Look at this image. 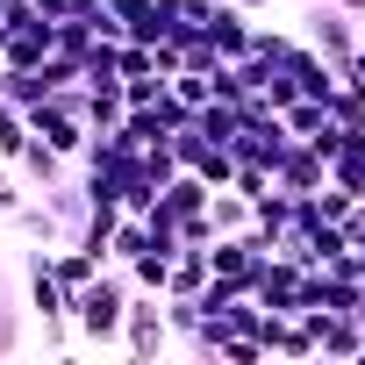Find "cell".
<instances>
[{
	"instance_id": "obj_1",
	"label": "cell",
	"mask_w": 365,
	"mask_h": 365,
	"mask_svg": "<svg viewBox=\"0 0 365 365\" xmlns=\"http://www.w3.org/2000/svg\"><path fill=\"white\" fill-rule=\"evenodd\" d=\"M122 308H129V272H122V265H101V272L72 294V336L93 344V351H115Z\"/></svg>"
},
{
	"instance_id": "obj_2",
	"label": "cell",
	"mask_w": 365,
	"mask_h": 365,
	"mask_svg": "<svg viewBox=\"0 0 365 365\" xmlns=\"http://www.w3.org/2000/svg\"><path fill=\"white\" fill-rule=\"evenodd\" d=\"M29 136H43L51 150L79 158V150H86V86H79V79H72V86H51V93L29 108Z\"/></svg>"
},
{
	"instance_id": "obj_3",
	"label": "cell",
	"mask_w": 365,
	"mask_h": 365,
	"mask_svg": "<svg viewBox=\"0 0 365 365\" xmlns=\"http://www.w3.org/2000/svg\"><path fill=\"white\" fill-rule=\"evenodd\" d=\"M165 344H172V329H165V294H136V287H129V308H122V336H115V351L136 358V365H150Z\"/></svg>"
},
{
	"instance_id": "obj_4",
	"label": "cell",
	"mask_w": 365,
	"mask_h": 365,
	"mask_svg": "<svg viewBox=\"0 0 365 365\" xmlns=\"http://www.w3.org/2000/svg\"><path fill=\"white\" fill-rule=\"evenodd\" d=\"M301 22H308V29H301V43H315V51L344 72V65H351V51H358V22L336 8V0H308V15H301Z\"/></svg>"
},
{
	"instance_id": "obj_5",
	"label": "cell",
	"mask_w": 365,
	"mask_h": 365,
	"mask_svg": "<svg viewBox=\"0 0 365 365\" xmlns=\"http://www.w3.org/2000/svg\"><path fill=\"white\" fill-rule=\"evenodd\" d=\"M251 301H258L265 315H301V265H294L287 251H265V265H258V279H251Z\"/></svg>"
},
{
	"instance_id": "obj_6",
	"label": "cell",
	"mask_w": 365,
	"mask_h": 365,
	"mask_svg": "<svg viewBox=\"0 0 365 365\" xmlns=\"http://www.w3.org/2000/svg\"><path fill=\"white\" fill-rule=\"evenodd\" d=\"M322 179H329V158H322L315 143H301V136H287V150L272 158V187H279V194H315Z\"/></svg>"
},
{
	"instance_id": "obj_7",
	"label": "cell",
	"mask_w": 365,
	"mask_h": 365,
	"mask_svg": "<svg viewBox=\"0 0 365 365\" xmlns=\"http://www.w3.org/2000/svg\"><path fill=\"white\" fill-rule=\"evenodd\" d=\"M15 179H22L29 194H51V187H65V179H72V158H65V150H51L43 136H29V143L15 150Z\"/></svg>"
},
{
	"instance_id": "obj_8",
	"label": "cell",
	"mask_w": 365,
	"mask_h": 365,
	"mask_svg": "<svg viewBox=\"0 0 365 365\" xmlns=\"http://www.w3.org/2000/svg\"><path fill=\"white\" fill-rule=\"evenodd\" d=\"M301 322H308V336H315V358H358V344H365L358 315H322V308H308Z\"/></svg>"
},
{
	"instance_id": "obj_9",
	"label": "cell",
	"mask_w": 365,
	"mask_h": 365,
	"mask_svg": "<svg viewBox=\"0 0 365 365\" xmlns=\"http://www.w3.org/2000/svg\"><path fill=\"white\" fill-rule=\"evenodd\" d=\"M258 344L265 358H315V336L301 315H258Z\"/></svg>"
},
{
	"instance_id": "obj_10",
	"label": "cell",
	"mask_w": 365,
	"mask_h": 365,
	"mask_svg": "<svg viewBox=\"0 0 365 365\" xmlns=\"http://www.w3.org/2000/svg\"><path fill=\"white\" fill-rule=\"evenodd\" d=\"M251 22H258V15H244V8H230V0H215V15H208V29H201V36H208V43L222 51V65H230V58H244V51H251Z\"/></svg>"
},
{
	"instance_id": "obj_11",
	"label": "cell",
	"mask_w": 365,
	"mask_h": 365,
	"mask_svg": "<svg viewBox=\"0 0 365 365\" xmlns=\"http://www.w3.org/2000/svg\"><path fill=\"white\" fill-rule=\"evenodd\" d=\"M8 222H15V237H29V244H43V251H51V244H72V237H65V222H58V208H51V201H36V194H29Z\"/></svg>"
},
{
	"instance_id": "obj_12",
	"label": "cell",
	"mask_w": 365,
	"mask_h": 365,
	"mask_svg": "<svg viewBox=\"0 0 365 365\" xmlns=\"http://www.w3.org/2000/svg\"><path fill=\"white\" fill-rule=\"evenodd\" d=\"M251 230V201L237 187H215L208 194V237H244Z\"/></svg>"
},
{
	"instance_id": "obj_13",
	"label": "cell",
	"mask_w": 365,
	"mask_h": 365,
	"mask_svg": "<svg viewBox=\"0 0 365 365\" xmlns=\"http://www.w3.org/2000/svg\"><path fill=\"white\" fill-rule=\"evenodd\" d=\"M101 265H108V258H93L86 244H51V272H58V287H65V294H79Z\"/></svg>"
},
{
	"instance_id": "obj_14",
	"label": "cell",
	"mask_w": 365,
	"mask_h": 365,
	"mask_svg": "<svg viewBox=\"0 0 365 365\" xmlns=\"http://www.w3.org/2000/svg\"><path fill=\"white\" fill-rule=\"evenodd\" d=\"M43 58H51V22H22L0 43V65H43Z\"/></svg>"
},
{
	"instance_id": "obj_15",
	"label": "cell",
	"mask_w": 365,
	"mask_h": 365,
	"mask_svg": "<svg viewBox=\"0 0 365 365\" xmlns=\"http://www.w3.org/2000/svg\"><path fill=\"white\" fill-rule=\"evenodd\" d=\"M122 272H129V287H136V294H165V272H172V251H158V244H150V251H136V258H129Z\"/></svg>"
},
{
	"instance_id": "obj_16",
	"label": "cell",
	"mask_w": 365,
	"mask_h": 365,
	"mask_svg": "<svg viewBox=\"0 0 365 365\" xmlns=\"http://www.w3.org/2000/svg\"><path fill=\"white\" fill-rule=\"evenodd\" d=\"M322 122H329V115H322V101H308V93H294V101L279 108V129H287V136H301V143H308Z\"/></svg>"
},
{
	"instance_id": "obj_17",
	"label": "cell",
	"mask_w": 365,
	"mask_h": 365,
	"mask_svg": "<svg viewBox=\"0 0 365 365\" xmlns=\"http://www.w3.org/2000/svg\"><path fill=\"white\" fill-rule=\"evenodd\" d=\"M22 143H29V115H22L15 101H0V158L15 165V150H22Z\"/></svg>"
},
{
	"instance_id": "obj_18",
	"label": "cell",
	"mask_w": 365,
	"mask_h": 365,
	"mask_svg": "<svg viewBox=\"0 0 365 365\" xmlns=\"http://www.w3.org/2000/svg\"><path fill=\"white\" fill-rule=\"evenodd\" d=\"M294 51V29H265V22H251V58H265V65H279Z\"/></svg>"
},
{
	"instance_id": "obj_19",
	"label": "cell",
	"mask_w": 365,
	"mask_h": 365,
	"mask_svg": "<svg viewBox=\"0 0 365 365\" xmlns=\"http://www.w3.org/2000/svg\"><path fill=\"white\" fill-rule=\"evenodd\" d=\"M22 201H29V187H22V179H15V165L0 158V222H8V215H15Z\"/></svg>"
},
{
	"instance_id": "obj_20",
	"label": "cell",
	"mask_w": 365,
	"mask_h": 365,
	"mask_svg": "<svg viewBox=\"0 0 365 365\" xmlns=\"http://www.w3.org/2000/svg\"><path fill=\"white\" fill-rule=\"evenodd\" d=\"M158 93H165V72H143V79H122V101H129V108H150Z\"/></svg>"
},
{
	"instance_id": "obj_21",
	"label": "cell",
	"mask_w": 365,
	"mask_h": 365,
	"mask_svg": "<svg viewBox=\"0 0 365 365\" xmlns=\"http://www.w3.org/2000/svg\"><path fill=\"white\" fill-rule=\"evenodd\" d=\"M101 8V0H36V15L43 22H65V15H93Z\"/></svg>"
},
{
	"instance_id": "obj_22",
	"label": "cell",
	"mask_w": 365,
	"mask_h": 365,
	"mask_svg": "<svg viewBox=\"0 0 365 365\" xmlns=\"http://www.w3.org/2000/svg\"><path fill=\"white\" fill-rule=\"evenodd\" d=\"M336 230H344V244H351V251H365V201H351Z\"/></svg>"
},
{
	"instance_id": "obj_23",
	"label": "cell",
	"mask_w": 365,
	"mask_h": 365,
	"mask_svg": "<svg viewBox=\"0 0 365 365\" xmlns=\"http://www.w3.org/2000/svg\"><path fill=\"white\" fill-rule=\"evenodd\" d=\"M101 8H108V15H122V22H129V15H143V8H150V0H101Z\"/></svg>"
},
{
	"instance_id": "obj_24",
	"label": "cell",
	"mask_w": 365,
	"mask_h": 365,
	"mask_svg": "<svg viewBox=\"0 0 365 365\" xmlns=\"http://www.w3.org/2000/svg\"><path fill=\"white\" fill-rule=\"evenodd\" d=\"M336 8H344V15H351V22H365V0H336Z\"/></svg>"
}]
</instances>
